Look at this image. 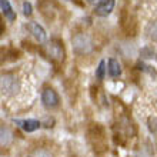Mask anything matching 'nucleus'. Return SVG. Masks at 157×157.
<instances>
[{"instance_id": "obj_1", "label": "nucleus", "mask_w": 157, "mask_h": 157, "mask_svg": "<svg viewBox=\"0 0 157 157\" xmlns=\"http://www.w3.org/2000/svg\"><path fill=\"white\" fill-rule=\"evenodd\" d=\"M71 43H73L75 52L78 54H89L93 50V41L87 34H76L71 39Z\"/></svg>"}, {"instance_id": "obj_2", "label": "nucleus", "mask_w": 157, "mask_h": 157, "mask_svg": "<svg viewBox=\"0 0 157 157\" xmlns=\"http://www.w3.org/2000/svg\"><path fill=\"white\" fill-rule=\"evenodd\" d=\"M46 53L56 62H63L64 56H66L63 43L59 40H50L49 43H46Z\"/></svg>"}, {"instance_id": "obj_3", "label": "nucleus", "mask_w": 157, "mask_h": 157, "mask_svg": "<svg viewBox=\"0 0 157 157\" xmlns=\"http://www.w3.org/2000/svg\"><path fill=\"white\" fill-rule=\"evenodd\" d=\"M19 89V83H17V78L13 75H6L2 76V90L6 93V94H14Z\"/></svg>"}, {"instance_id": "obj_4", "label": "nucleus", "mask_w": 157, "mask_h": 157, "mask_svg": "<svg viewBox=\"0 0 157 157\" xmlns=\"http://www.w3.org/2000/svg\"><path fill=\"white\" fill-rule=\"evenodd\" d=\"M41 101L47 109H54L59 106V96L52 87H46L41 93Z\"/></svg>"}, {"instance_id": "obj_5", "label": "nucleus", "mask_w": 157, "mask_h": 157, "mask_svg": "<svg viewBox=\"0 0 157 157\" xmlns=\"http://www.w3.org/2000/svg\"><path fill=\"white\" fill-rule=\"evenodd\" d=\"M114 4H116V0H101L99 4H96L94 13L97 16H107L113 12Z\"/></svg>"}, {"instance_id": "obj_6", "label": "nucleus", "mask_w": 157, "mask_h": 157, "mask_svg": "<svg viewBox=\"0 0 157 157\" xmlns=\"http://www.w3.org/2000/svg\"><path fill=\"white\" fill-rule=\"evenodd\" d=\"M27 29H29V32L34 36V39L37 41H40V43H44L46 39H47V34H46L44 29L41 27L39 23H34V21H30L29 25H27Z\"/></svg>"}, {"instance_id": "obj_7", "label": "nucleus", "mask_w": 157, "mask_h": 157, "mask_svg": "<svg viewBox=\"0 0 157 157\" xmlns=\"http://www.w3.org/2000/svg\"><path fill=\"white\" fill-rule=\"evenodd\" d=\"M13 121H14L19 127H21L25 132H27V133L37 130V128L40 127V124H41L39 120H33V119H27V120H19V119L16 120V119H14Z\"/></svg>"}, {"instance_id": "obj_8", "label": "nucleus", "mask_w": 157, "mask_h": 157, "mask_svg": "<svg viewBox=\"0 0 157 157\" xmlns=\"http://www.w3.org/2000/svg\"><path fill=\"white\" fill-rule=\"evenodd\" d=\"M0 9H2V13H3V16L7 19L9 21H13L16 19V13L13 10L12 4L9 0H0Z\"/></svg>"}, {"instance_id": "obj_9", "label": "nucleus", "mask_w": 157, "mask_h": 157, "mask_svg": "<svg viewBox=\"0 0 157 157\" xmlns=\"http://www.w3.org/2000/svg\"><path fill=\"white\" fill-rule=\"evenodd\" d=\"M107 71H109V76H110V77H114V78L121 75V66H120V63L117 62L116 59H109Z\"/></svg>"}, {"instance_id": "obj_10", "label": "nucleus", "mask_w": 157, "mask_h": 157, "mask_svg": "<svg viewBox=\"0 0 157 157\" xmlns=\"http://www.w3.org/2000/svg\"><path fill=\"white\" fill-rule=\"evenodd\" d=\"M147 36H149L151 40L157 41V23H150L147 26Z\"/></svg>"}, {"instance_id": "obj_11", "label": "nucleus", "mask_w": 157, "mask_h": 157, "mask_svg": "<svg viewBox=\"0 0 157 157\" xmlns=\"http://www.w3.org/2000/svg\"><path fill=\"white\" fill-rule=\"evenodd\" d=\"M104 73H106V63L104 60L99 63V67H97V70H96V77L99 78V80H103L104 78Z\"/></svg>"}, {"instance_id": "obj_12", "label": "nucleus", "mask_w": 157, "mask_h": 157, "mask_svg": "<svg viewBox=\"0 0 157 157\" xmlns=\"http://www.w3.org/2000/svg\"><path fill=\"white\" fill-rule=\"evenodd\" d=\"M29 157H54V156L50 153V151L44 150V149H37V150H34Z\"/></svg>"}, {"instance_id": "obj_13", "label": "nucleus", "mask_w": 157, "mask_h": 157, "mask_svg": "<svg viewBox=\"0 0 157 157\" xmlns=\"http://www.w3.org/2000/svg\"><path fill=\"white\" fill-rule=\"evenodd\" d=\"M10 141V132L6 127H2V144L6 146Z\"/></svg>"}, {"instance_id": "obj_14", "label": "nucleus", "mask_w": 157, "mask_h": 157, "mask_svg": "<svg viewBox=\"0 0 157 157\" xmlns=\"http://www.w3.org/2000/svg\"><path fill=\"white\" fill-rule=\"evenodd\" d=\"M149 128L154 136H157V117H150L149 119Z\"/></svg>"}, {"instance_id": "obj_15", "label": "nucleus", "mask_w": 157, "mask_h": 157, "mask_svg": "<svg viewBox=\"0 0 157 157\" xmlns=\"http://www.w3.org/2000/svg\"><path fill=\"white\" fill-rule=\"evenodd\" d=\"M141 56L146 59H151V57H154V52L151 49H149V47H146V49L141 50Z\"/></svg>"}, {"instance_id": "obj_16", "label": "nucleus", "mask_w": 157, "mask_h": 157, "mask_svg": "<svg viewBox=\"0 0 157 157\" xmlns=\"http://www.w3.org/2000/svg\"><path fill=\"white\" fill-rule=\"evenodd\" d=\"M23 14L25 16H30L32 14V4L29 2H25L23 3Z\"/></svg>"}, {"instance_id": "obj_17", "label": "nucleus", "mask_w": 157, "mask_h": 157, "mask_svg": "<svg viewBox=\"0 0 157 157\" xmlns=\"http://www.w3.org/2000/svg\"><path fill=\"white\" fill-rule=\"evenodd\" d=\"M87 2H89V3H93V4H96V3L99 4L100 2H101V0H87Z\"/></svg>"}]
</instances>
